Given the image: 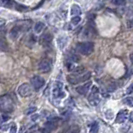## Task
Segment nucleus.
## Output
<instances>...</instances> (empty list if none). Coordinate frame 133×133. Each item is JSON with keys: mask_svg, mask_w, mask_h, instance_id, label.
Returning a JSON list of instances; mask_svg holds the SVG:
<instances>
[{"mask_svg": "<svg viewBox=\"0 0 133 133\" xmlns=\"http://www.w3.org/2000/svg\"><path fill=\"white\" fill-rule=\"evenodd\" d=\"M122 102H123L125 105H127V106L133 107V97H131V96H129V97H126V98H124Z\"/></svg>", "mask_w": 133, "mask_h": 133, "instance_id": "18", "label": "nucleus"}, {"mask_svg": "<svg viewBox=\"0 0 133 133\" xmlns=\"http://www.w3.org/2000/svg\"><path fill=\"white\" fill-rule=\"evenodd\" d=\"M71 15H76V16H79L81 13V8L78 5H72L71 7Z\"/></svg>", "mask_w": 133, "mask_h": 133, "instance_id": "16", "label": "nucleus"}, {"mask_svg": "<svg viewBox=\"0 0 133 133\" xmlns=\"http://www.w3.org/2000/svg\"><path fill=\"white\" fill-rule=\"evenodd\" d=\"M127 116H128V111L127 110H120L118 114L116 115V123H123L125 122V120L127 119Z\"/></svg>", "mask_w": 133, "mask_h": 133, "instance_id": "11", "label": "nucleus"}, {"mask_svg": "<svg viewBox=\"0 0 133 133\" xmlns=\"http://www.w3.org/2000/svg\"><path fill=\"white\" fill-rule=\"evenodd\" d=\"M76 49L82 55H90L94 50V44L93 42H82L77 44Z\"/></svg>", "mask_w": 133, "mask_h": 133, "instance_id": "2", "label": "nucleus"}, {"mask_svg": "<svg viewBox=\"0 0 133 133\" xmlns=\"http://www.w3.org/2000/svg\"><path fill=\"white\" fill-rule=\"evenodd\" d=\"M128 129H129V126H126V127H124V128H122L121 131H126V130H128Z\"/></svg>", "mask_w": 133, "mask_h": 133, "instance_id": "32", "label": "nucleus"}, {"mask_svg": "<svg viewBox=\"0 0 133 133\" xmlns=\"http://www.w3.org/2000/svg\"><path fill=\"white\" fill-rule=\"evenodd\" d=\"M52 34L50 32H45L43 33L39 38V43L43 47H49L51 45V42H52Z\"/></svg>", "mask_w": 133, "mask_h": 133, "instance_id": "6", "label": "nucleus"}, {"mask_svg": "<svg viewBox=\"0 0 133 133\" xmlns=\"http://www.w3.org/2000/svg\"><path fill=\"white\" fill-rule=\"evenodd\" d=\"M98 93H99V90H98V87L93 86L91 89V92L88 96V101L91 105H97L99 103V97H98Z\"/></svg>", "mask_w": 133, "mask_h": 133, "instance_id": "4", "label": "nucleus"}, {"mask_svg": "<svg viewBox=\"0 0 133 133\" xmlns=\"http://www.w3.org/2000/svg\"><path fill=\"white\" fill-rule=\"evenodd\" d=\"M9 119H10V116H8L7 114H4V113L1 114V124L2 125H3L4 122H7Z\"/></svg>", "mask_w": 133, "mask_h": 133, "instance_id": "23", "label": "nucleus"}, {"mask_svg": "<svg viewBox=\"0 0 133 133\" xmlns=\"http://www.w3.org/2000/svg\"><path fill=\"white\" fill-rule=\"evenodd\" d=\"M53 96L54 98H62L65 96V93L63 91V85L60 82H55L53 88Z\"/></svg>", "mask_w": 133, "mask_h": 133, "instance_id": "8", "label": "nucleus"}, {"mask_svg": "<svg viewBox=\"0 0 133 133\" xmlns=\"http://www.w3.org/2000/svg\"><path fill=\"white\" fill-rule=\"evenodd\" d=\"M16 132H17V126H16V124H12L10 126V132L9 133H16Z\"/></svg>", "mask_w": 133, "mask_h": 133, "instance_id": "25", "label": "nucleus"}, {"mask_svg": "<svg viewBox=\"0 0 133 133\" xmlns=\"http://www.w3.org/2000/svg\"><path fill=\"white\" fill-rule=\"evenodd\" d=\"M44 28H45V24L43 22H36L34 25V31L36 33H40V32H42V30Z\"/></svg>", "mask_w": 133, "mask_h": 133, "instance_id": "15", "label": "nucleus"}, {"mask_svg": "<svg viewBox=\"0 0 133 133\" xmlns=\"http://www.w3.org/2000/svg\"><path fill=\"white\" fill-rule=\"evenodd\" d=\"M41 132H42V133H50V132H51V130H49L48 128L44 127V128H42V129H41Z\"/></svg>", "mask_w": 133, "mask_h": 133, "instance_id": "30", "label": "nucleus"}, {"mask_svg": "<svg viewBox=\"0 0 133 133\" xmlns=\"http://www.w3.org/2000/svg\"><path fill=\"white\" fill-rule=\"evenodd\" d=\"M80 132V127L78 125H73L69 128L68 133H79Z\"/></svg>", "mask_w": 133, "mask_h": 133, "instance_id": "20", "label": "nucleus"}, {"mask_svg": "<svg viewBox=\"0 0 133 133\" xmlns=\"http://www.w3.org/2000/svg\"><path fill=\"white\" fill-rule=\"evenodd\" d=\"M45 84V80L41 76H34L31 78V85L35 90H39Z\"/></svg>", "mask_w": 133, "mask_h": 133, "instance_id": "7", "label": "nucleus"}, {"mask_svg": "<svg viewBox=\"0 0 133 133\" xmlns=\"http://www.w3.org/2000/svg\"><path fill=\"white\" fill-rule=\"evenodd\" d=\"M115 90V86H114V84H111V85H109L108 86V91L109 92H112V91H114Z\"/></svg>", "mask_w": 133, "mask_h": 133, "instance_id": "29", "label": "nucleus"}, {"mask_svg": "<svg viewBox=\"0 0 133 133\" xmlns=\"http://www.w3.org/2000/svg\"><path fill=\"white\" fill-rule=\"evenodd\" d=\"M37 119H39V115H38V114H34V115H31V120H33V121H36Z\"/></svg>", "mask_w": 133, "mask_h": 133, "instance_id": "28", "label": "nucleus"}, {"mask_svg": "<svg viewBox=\"0 0 133 133\" xmlns=\"http://www.w3.org/2000/svg\"><path fill=\"white\" fill-rule=\"evenodd\" d=\"M9 126H10V125H6V126H2L1 127V130H2V131H4V130H7V129H8V128H9Z\"/></svg>", "mask_w": 133, "mask_h": 133, "instance_id": "31", "label": "nucleus"}, {"mask_svg": "<svg viewBox=\"0 0 133 133\" xmlns=\"http://www.w3.org/2000/svg\"><path fill=\"white\" fill-rule=\"evenodd\" d=\"M31 133H34V132H31Z\"/></svg>", "mask_w": 133, "mask_h": 133, "instance_id": "35", "label": "nucleus"}, {"mask_svg": "<svg viewBox=\"0 0 133 133\" xmlns=\"http://www.w3.org/2000/svg\"><path fill=\"white\" fill-rule=\"evenodd\" d=\"M130 120H131V121L133 122V112L131 114H130Z\"/></svg>", "mask_w": 133, "mask_h": 133, "instance_id": "33", "label": "nucleus"}, {"mask_svg": "<svg viewBox=\"0 0 133 133\" xmlns=\"http://www.w3.org/2000/svg\"><path fill=\"white\" fill-rule=\"evenodd\" d=\"M91 84H92V83H91L90 81H88L85 84L80 85V86L77 87V88H76V91L79 94H81V95H85V94L89 91V88L91 87Z\"/></svg>", "mask_w": 133, "mask_h": 133, "instance_id": "10", "label": "nucleus"}, {"mask_svg": "<svg viewBox=\"0 0 133 133\" xmlns=\"http://www.w3.org/2000/svg\"><path fill=\"white\" fill-rule=\"evenodd\" d=\"M0 107H1V110L2 112H12L14 108L13 104V100L12 98L9 96V95H2L1 98H0Z\"/></svg>", "mask_w": 133, "mask_h": 133, "instance_id": "1", "label": "nucleus"}, {"mask_svg": "<svg viewBox=\"0 0 133 133\" xmlns=\"http://www.w3.org/2000/svg\"><path fill=\"white\" fill-rule=\"evenodd\" d=\"M115 5H119V6H122V5H125L126 3V0H112Z\"/></svg>", "mask_w": 133, "mask_h": 133, "instance_id": "24", "label": "nucleus"}, {"mask_svg": "<svg viewBox=\"0 0 133 133\" xmlns=\"http://www.w3.org/2000/svg\"><path fill=\"white\" fill-rule=\"evenodd\" d=\"M126 92L128 94H131L133 93V83H131L129 86L127 87V89H126Z\"/></svg>", "mask_w": 133, "mask_h": 133, "instance_id": "26", "label": "nucleus"}, {"mask_svg": "<svg viewBox=\"0 0 133 133\" xmlns=\"http://www.w3.org/2000/svg\"><path fill=\"white\" fill-rule=\"evenodd\" d=\"M130 59H131V62L133 63V53L131 54V55H130Z\"/></svg>", "mask_w": 133, "mask_h": 133, "instance_id": "34", "label": "nucleus"}, {"mask_svg": "<svg viewBox=\"0 0 133 133\" xmlns=\"http://www.w3.org/2000/svg\"><path fill=\"white\" fill-rule=\"evenodd\" d=\"M20 32H21V29L19 28V26L15 25V26H14L13 28L11 29V31H10V36H11V38H12V39H15V38H17Z\"/></svg>", "mask_w": 133, "mask_h": 133, "instance_id": "14", "label": "nucleus"}, {"mask_svg": "<svg viewBox=\"0 0 133 133\" xmlns=\"http://www.w3.org/2000/svg\"><path fill=\"white\" fill-rule=\"evenodd\" d=\"M51 67H52V63L49 59H43L38 65V69H39L40 72L42 73H46L49 72L51 70Z\"/></svg>", "mask_w": 133, "mask_h": 133, "instance_id": "9", "label": "nucleus"}, {"mask_svg": "<svg viewBox=\"0 0 133 133\" xmlns=\"http://www.w3.org/2000/svg\"><path fill=\"white\" fill-rule=\"evenodd\" d=\"M57 118H54V119H50L48 120L46 123H45V126L46 128H48L49 130H54V129H56L57 128Z\"/></svg>", "mask_w": 133, "mask_h": 133, "instance_id": "13", "label": "nucleus"}, {"mask_svg": "<svg viewBox=\"0 0 133 133\" xmlns=\"http://www.w3.org/2000/svg\"><path fill=\"white\" fill-rule=\"evenodd\" d=\"M91 77V73L90 72H86V73L82 74V75H72V76H68V81L71 84H78L81 82H85Z\"/></svg>", "mask_w": 133, "mask_h": 133, "instance_id": "3", "label": "nucleus"}, {"mask_svg": "<svg viewBox=\"0 0 133 133\" xmlns=\"http://www.w3.org/2000/svg\"><path fill=\"white\" fill-rule=\"evenodd\" d=\"M17 26H19V28L21 29V31L26 32L27 30H29V28L31 26V21H30V20H25V21L19 22V23L17 24Z\"/></svg>", "mask_w": 133, "mask_h": 133, "instance_id": "12", "label": "nucleus"}, {"mask_svg": "<svg viewBox=\"0 0 133 133\" xmlns=\"http://www.w3.org/2000/svg\"><path fill=\"white\" fill-rule=\"evenodd\" d=\"M80 21H81V17H80V16H74V17L71 18V23L74 24V25L79 24Z\"/></svg>", "mask_w": 133, "mask_h": 133, "instance_id": "22", "label": "nucleus"}, {"mask_svg": "<svg viewBox=\"0 0 133 133\" xmlns=\"http://www.w3.org/2000/svg\"><path fill=\"white\" fill-rule=\"evenodd\" d=\"M85 72V67L84 66H78L73 69V75H82Z\"/></svg>", "mask_w": 133, "mask_h": 133, "instance_id": "17", "label": "nucleus"}, {"mask_svg": "<svg viewBox=\"0 0 133 133\" xmlns=\"http://www.w3.org/2000/svg\"><path fill=\"white\" fill-rule=\"evenodd\" d=\"M98 129H99V126L97 123H94L91 125V128H90V131L89 133H98Z\"/></svg>", "mask_w": 133, "mask_h": 133, "instance_id": "21", "label": "nucleus"}, {"mask_svg": "<svg viewBox=\"0 0 133 133\" xmlns=\"http://www.w3.org/2000/svg\"><path fill=\"white\" fill-rule=\"evenodd\" d=\"M1 4H2V6L9 8L13 5V1L12 0H1Z\"/></svg>", "mask_w": 133, "mask_h": 133, "instance_id": "19", "label": "nucleus"}, {"mask_svg": "<svg viewBox=\"0 0 133 133\" xmlns=\"http://www.w3.org/2000/svg\"><path fill=\"white\" fill-rule=\"evenodd\" d=\"M18 94L21 97H29L32 94V88L29 84L23 83L18 87Z\"/></svg>", "mask_w": 133, "mask_h": 133, "instance_id": "5", "label": "nucleus"}, {"mask_svg": "<svg viewBox=\"0 0 133 133\" xmlns=\"http://www.w3.org/2000/svg\"><path fill=\"white\" fill-rule=\"evenodd\" d=\"M35 111H36V107H30V108L26 111V114L29 115V114L33 113V112H35Z\"/></svg>", "mask_w": 133, "mask_h": 133, "instance_id": "27", "label": "nucleus"}]
</instances>
